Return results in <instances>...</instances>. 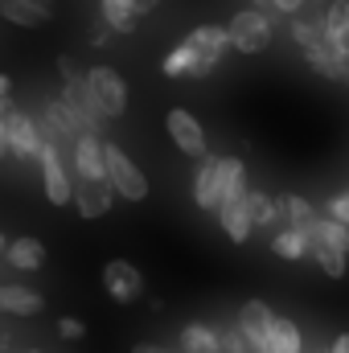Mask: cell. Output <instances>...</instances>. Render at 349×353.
<instances>
[{
  "mask_svg": "<svg viewBox=\"0 0 349 353\" xmlns=\"http://www.w3.org/2000/svg\"><path fill=\"white\" fill-rule=\"evenodd\" d=\"M321 25H325V41L349 58V0H333L325 8V21Z\"/></svg>",
  "mask_w": 349,
  "mask_h": 353,
  "instance_id": "17",
  "label": "cell"
},
{
  "mask_svg": "<svg viewBox=\"0 0 349 353\" xmlns=\"http://www.w3.org/2000/svg\"><path fill=\"white\" fill-rule=\"evenodd\" d=\"M0 251H4V234H0Z\"/></svg>",
  "mask_w": 349,
  "mask_h": 353,
  "instance_id": "39",
  "label": "cell"
},
{
  "mask_svg": "<svg viewBox=\"0 0 349 353\" xmlns=\"http://www.w3.org/2000/svg\"><path fill=\"white\" fill-rule=\"evenodd\" d=\"M41 308H46L41 292L21 288V283H0V312H8V316H37Z\"/></svg>",
  "mask_w": 349,
  "mask_h": 353,
  "instance_id": "13",
  "label": "cell"
},
{
  "mask_svg": "<svg viewBox=\"0 0 349 353\" xmlns=\"http://www.w3.org/2000/svg\"><path fill=\"white\" fill-rule=\"evenodd\" d=\"M271 4H275L279 12H288V17H296V12L304 8V0H271Z\"/></svg>",
  "mask_w": 349,
  "mask_h": 353,
  "instance_id": "33",
  "label": "cell"
},
{
  "mask_svg": "<svg viewBox=\"0 0 349 353\" xmlns=\"http://www.w3.org/2000/svg\"><path fill=\"white\" fill-rule=\"evenodd\" d=\"M99 8H103V21L111 25V33H132L136 29V17H140L136 0H99Z\"/></svg>",
  "mask_w": 349,
  "mask_h": 353,
  "instance_id": "21",
  "label": "cell"
},
{
  "mask_svg": "<svg viewBox=\"0 0 349 353\" xmlns=\"http://www.w3.org/2000/svg\"><path fill=\"white\" fill-rule=\"evenodd\" d=\"M4 341H8V337H0V350H4Z\"/></svg>",
  "mask_w": 349,
  "mask_h": 353,
  "instance_id": "40",
  "label": "cell"
},
{
  "mask_svg": "<svg viewBox=\"0 0 349 353\" xmlns=\"http://www.w3.org/2000/svg\"><path fill=\"white\" fill-rule=\"evenodd\" d=\"M226 37H230L235 50H243V54H259V50L271 46V17H267L263 8H243V12L230 17Z\"/></svg>",
  "mask_w": 349,
  "mask_h": 353,
  "instance_id": "4",
  "label": "cell"
},
{
  "mask_svg": "<svg viewBox=\"0 0 349 353\" xmlns=\"http://www.w3.org/2000/svg\"><path fill=\"white\" fill-rule=\"evenodd\" d=\"M0 119H4V136H8V152H17V157H25V161H33L37 152H41V136H37V119L33 115H25V111H17L8 99L0 103Z\"/></svg>",
  "mask_w": 349,
  "mask_h": 353,
  "instance_id": "5",
  "label": "cell"
},
{
  "mask_svg": "<svg viewBox=\"0 0 349 353\" xmlns=\"http://www.w3.org/2000/svg\"><path fill=\"white\" fill-rule=\"evenodd\" d=\"M279 214H283V218H288V226H292V230H300V234L317 222L312 201H308V197H300V193H283V197H279Z\"/></svg>",
  "mask_w": 349,
  "mask_h": 353,
  "instance_id": "20",
  "label": "cell"
},
{
  "mask_svg": "<svg viewBox=\"0 0 349 353\" xmlns=\"http://www.w3.org/2000/svg\"><path fill=\"white\" fill-rule=\"evenodd\" d=\"M83 83H87L90 99H94V107H99L103 119H119V115L128 111V87H123L119 70H111V66H90L87 74H83Z\"/></svg>",
  "mask_w": 349,
  "mask_h": 353,
  "instance_id": "2",
  "label": "cell"
},
{
  "mask_svg": "<svg viewBox=\"0 0 349 353\" xmlns=\"http://www.w3.org/2000/svg\"><path fill=\"white\" fill-rule=\"evenodd\" d=\"M304 239H308V243H321V247H329V251H337V255H349V226L333 222V218H317V222L304 230Z\"/></svg>",
  "mask_w": 349,
  "mask_h": 353,
  "instance_id": "18",
  "label": "cell"
},
{
  "mask_svg": "<svg viewBox=\"0 0 349 353\" xmlns=\"http://www.w3.org/2000/svg\"><path fill=\"white\" fill-rule=\"evenodd\" d=\"M8 90H12V83H8V74H0V103L8 99Z\"/></svg>",
  "mask_w": 349,
  "mask_h": 353,
  "instance_id": "36",
  "label": "cell"
},
{
  "mask_svg": "<svg viewBox=\"0 0 349 353\" xmlns=\"http://www.w3.org/2000/svg\"><path fill=\"white\" fill-rule=\"evenodd\" d=\"M181 350L185 353H218V333L210 325H185L181 329Z\"/></svg>",
  "mask_w": 349,
  "mask_h": 353,
  "instance_id": "24",
  "label": "cell"
},
{
  "mask_svg": "<svg viewBox=\"0 0 349 353\" xmlns=\"http://www.w3.org/2000/svg\"><path fill=\"white\" fill-rule=\"evenodd\" d=\"M0 17L12 21V25L54 21V0H0Z\"/></svg>",
  "mask_w": 349,
  "mask_h": 353,
  "instance_id": "15",
  "label": "cell"
},
{
  "mask_svg": "<svg viewBox=\"0 0 349 353\" xmlns=\"http://www.w3.org/2000/svg\"><path fill=\"white\" fill-rule=\"evenodd\" d=\"M58 333H62L66 341H83V337H87V325H83L79 316H62V321H58Z\"/></svg>",
  "mask_w": 349,
  "mask_h": 353,
  "instance_id": "31",
  "label": "cell"
},
{
  "mask_svg": "<svg viewBox=\"0 0 349 353\" xmlns=\"http://www.w3.org/2000/svg\"><path fill=\"white\" fill-rule=\"evenodd\" d=\"M243 205H247L251 226H275V222H279V201H275V197H267L263 189H247Z\"/></svg>",
  "mask_w": 349,
  "mask_h": 353,
  "instance_id": "22",
  "label": "cell"
},
{
  "mask_svg": "<svg viewBox=\"0 0 349 353\" xmlns=\"http://www.w3.org/2000/svg\"><path fill=\"white\" fill-rule=\"evenodd\" d=\"M271 353H304V341H300L296 321L275 316V325H271Z\"/></svg>",
  "mask_w": 349,
  "mask_h": 353,
  "instance_id": "23",
  "label": "cell"
},
{
  "mask_svg": "<svg viewBox=\"0 0 349 353\" xmlns=\"http://www.w3.org/2000/svg\"><path fill=\"white\" fill-rule=\"evenodd\" d=\"M218 193H222V157H201V169L193 176V201L201 210H218Z\"/></svg>",
  "mask_w": 349,
  "mask_h": 353,
  "instance_id": "12",
  "label": "cell"
},
{
  "mask_svg": "<svg viewBox=\"0 0 349 353\" xmlns=\"http://www.w3.org/2000/svg\"><path fill=\"white\" fill-rule=\"evenodd\" d=\"M103 288H107V296L115 304H136L144 296V275L128 259H111V263L103 267Z\"/></svg>",
  "mask_w": 349,
  "mask_h": 353,
  "instance_id": "8",
  "label": "cell"
},
{
  "mask_svg": "<svg viewBox=\"0 0 349 353\" xmlns=\"http://www.w3.org/2000/svg\"><path fill=\"white\" fill-rule=\"evenodd\" d=\"M185 46H189V54H193V74H189V79H206V74L222 62V54L230 50V37H226V25H197V29L185 37Z\"/></svg>",
  "mask_w": 349,
  "mask_h": 353,
  "instance_id": "3",
  "label": "cell"
},
{
  "mask_svg": "<svg viewBox=\"0 0 349 353\" xmlns=\"http://www.w3.org/2000/svg\"><path fill=\"white\" fill-rule=\"evenodd\" d=\"M263 4H267V0H255V8H263Z\"/></svg>",
  "mask_w": 349,
  "mask_h": 353,
  "instance_id": "38",
  "label": "cell"
},
{
  "mask_svg": "<svg viewBox=\"0 0 349 353\" xmlns=\"http://www.w3.org/2000/svg\"><path fill=\"white\" fill-rule=\"evenodd\" d=\"M132 353H165V350H157V345H136Z\"/></svg>",
  "mask_w": 349,
  "mask_h": 353,
  "instance_id": "37",
  "label": "cell"
},
{
  "mask_svg": "<svg viewBox=\"0 0 349 353\" xmlns=\"http://www.w3.org/2000/svg\"><path fill=\"white\" fill-rule=\"evenodd\" d=\"M161 70H165L169 79H189V74H193V54H189V46H185V41H181L177 50H169V54H165Z\"/></svg>",
  "mask_w": 349,
  "mask_h": 353,
  "instance_id": "28",
  "label": "cell"
},
{
  "mask_svg": "<svg viewBox=\"0 0 349 353\" xmlns=\"http://www.w3.org/2000/svg\"><path fill=\"white\" fill-rule=\"evenodd\" d=\"M271 325H275V312L263 300H247L239 308V333L251 353H271Z\"/></svg>",
  "mask_w": 349,
  "mask_h": 353,
  "instance_id": "7",
  "label": "cell"
},
{
  "mask_svg": "<svg viewBox=\"0 0 349 353\" xmlns=\"http://www.w3.org/2000/svg\"><path fill=\"white\" fill-rule=\"evenodd\" d=\"M90 41H94V46L111 41V25H107V21H99V25H94V33H90Z\"/></svg>",
  "mask_w": 349,
  "mask_h": 353,
  "instance_id": "32",
  "label": "cell"
},
{
  "mask_svg": "<svg viewBox=\"0 0 349 353\" xmlns=\"http://www.w3.org/2000/svg\"><path fill=\"white\" fill-rule=\"evenodd\" d=\"M74 189V210L83 214V218H103L107 210H111V201H115V193H111V185L107 181H79V185H70Z\"/></svg>",
  "mask_w": 349,
  "mask_h": 353,
  "instance_id": "11",
  "label": "cell"
},
{
  "mask_svg": "<svg viewBox=\"0 0 349 353\" xmlns=\"http://www.w3.org/2000/svg\"><path fill=\"white\" fill-rule=\"evenodd\" d=\"M329 353H349V333H341V337L333 341V350H329Z\"/></svg>",
  "mask_w": 349,
  "mask_h": 353,
  "instance_id": "34",
  "label": "cell"
},
{
  "mask_svg": "<svg viewBox=\"0 0 349 353\" xmlns=\"http://www.w3.org/2000/svg\"><path fill=\"white\" fill-rule=\"evenodd\" d=\"M292 41L308 54L312 46L325 41V25H321V21H304V17H296V21H292Z\"/></svg>",
  "mask_w": 349,
  "mask_h": 353,
  "instance_id": "27",
  "label": "cell"
},
{
  "mask_svg": "<svg viewBox=\"0 0 349 353\" xmlns=\"http://www.w3.org/2000/svg\"><path fill=\"white\" fill-rule=\"evenodd\" d=\"M8 157V136H4V119H0V161Z\"/></svg>",
  "mask_w": 349,
  "mask_h": 353,
  "instance_id": "35",
  "label": "cell"
},
{
  "mask_svg": "<svg viewBox=\"0 0 349 353\" xmlns=\"http://www.w3.org/2000/svg\"><path fill=\"white\" fill-rule=\"evenodd\" d=\"M103 169H107V185H111L115 197H123V201H144L148 197V176L140 173V165L119 144H103Z\"/></svg>",
  "mask_w": 349,
  "mask_h": 353,
  "instance_id": "1",
  "label": "cell"
},
{
  "mask_svg": "<svg viewBox=\"0 0 349 353\" xmlns=\"http://www.w3.org/2000/svg\"><path fill=\"white\" fill-rule=\"evenodd\" d=\"M218 353H251L247 341H243V333H239V325H230V329L218 333Z\"/></svg>",
  "mask_w": 349,
  "mask_h": 353,
  "instance_id": "29",
  "label": "cell"
},
{
  "mask_svg": "<svg viewBox=\"0 0 349 353\" xmlns=\"http://www.w3.org/2000/svg\"><path fill=\"white\" fill-rule=\"evenodd\" d=\"M165 128H169V140H173L185 157H206V132H201V123L185 107H173L165 115Z\"/></svg>",
  "mask_w": 349,
  "mask_h": 353,
  "instance_id": "10",
  "label": "cell"
},
{
  "mask_svg": "<svg viewBox=\"0 0 349 353\" xmlns=\"http://www.w3.org/2000/svg\"><path fill=\"white\" fill-rule=\"evenodd\" d=\"M247 197V193H243ZM243 197L239 201H222L218 205V222H222V234L230 239V243H247L251 239V218H247V205H243Z\"/></svg>",
  "mask_w": 349,
  "mask_h": 353,
  "instance_id": "16",
  "label": "cell"
},
{
  "mask_svg": "<svg viewBox=\"0 0 349 353\" xmlns=\"http://www.w3.org/2000/svg\"><path fill=\"white\" fill-rule=\"evenodd\" d=\"M308 255L317 259V267H321L329 279H341V275L349 271L346 255H337V251H329V247H321V243H308Z\"/></svg>",
  "mask_w": 349,
  "mask_h": 353,
  "instance_id": "26",
  "label": "cell"
},
{
  "mask_svg": "<svg viewBox=\"0 0 349 353\" xmlns=\"http://www.w3.org/2000/svg\"><path fill=\"white\" fill-rule=\"evenodd\" d=\"M271 251L279 255V259H304L308 255V239L300 234V230H292V226H283L275 239H271Z\"/></svg>",
  "mask_w": 349,
  "mask_h": 353,
  "instance_id": "25",
  "label": "cell"
},
{
  "mask_svg": "<svg viewBox=\"0 0 349 353\" xmlns=\"http://www.w3.org/2000/svg\"><path fill=\"white\" fill-rule=\"evenodd\" d=\"M37 161H41V185H46V197H50L54 205H70L74 189H70V173H66V152H62L58 144H41Z\"/></svg>",
  "mask_w": 349,
  "mask_h": 353,
  "instance_id": "6",
  "label": "cell"
},
{
  "mask_svg": "<svg viewBox=\"0 0 349 353\" xmlns=\"http://www.w3.org/2000/svg\"><path fill=\"white\" fill-rule=\"evenodd\" d=\"M308 66H312V74H321V79L349 83V58L341 54V50H333L329 41H321V46L308 50Z\"/></svg>",
  "mask_w": 349,
  "mask_h": 353,
  "instance_id": "14",
  "label": "cell"
},
{
  "mask_svg": "<svg viewBox=\"0 0 349 353\" xmlns=\"http://www.w3.org/2000/svg\"><path fill=\"white\" fill-rule=\"evenodd\" d=\"M325 210H329L325 218H333V222H341V226H349V193H333Z\"/></svg>",
  "mask_w": 349,
  "mask_h": 353,
  "instance_id": "30",
  "label": "cell"
},
{
  "mask_svg": "<svg viewBox=\"0 0 349 353\" xmlns=\"http://www.w3.org/2000/svg\"><path fill=\"white\" fill-rule=\"evenodd\" d=\"M70 165H74L79 181H107V169H103V140H99V132H83V136H74V144H70Z\"/></svg>",
  "mask_w": 349,
  "mask_h": 353,
  "instance_id": "9",
  "label": "cell"
},
{
  "mask_svg": "<svg viewBox=\"0 0 349 353\" xmlns=\"http://www.w3.org/2000/svg\"><path fill=\"white\" fill-rule=\"evenodd\" d=\"M29 353H33V350H29Z\"/></svg>",
  "mask_w": 349,
  "mask_h": 353,
  "instance_id": "41",
  "label": "cell"
},
{
  "mask_svg": "<svg viewBox=\"0 0 349 353\" xmlns=\"http://www.w3.org/2000/svg\"><path fill=\"white\" fill-rule=\"evenodd\" d=\"M4 259L17 271H37V267L46 263V243H37V239H12L4 247Z\"/></svg>",
  "mask_w": 349,
  "mask_h": 353,
  "instance_id": "19",
  "label": "cell"
}]
</instances>
